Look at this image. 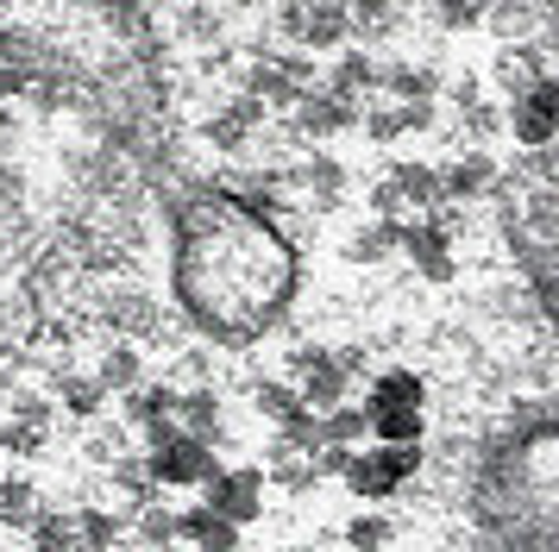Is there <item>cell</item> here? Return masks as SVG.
<instances>
[{
	"instance_id": "obj_1",
	"label": "cell",
	"mask_w": 559,
	"mask_h": 552,
	"mask_svg": "<svg viewBox=\"0 0 559 552\" xmlns=\"http://www.w3.org/2000/svg\"><path fill=\"white\" fill-rule=\"evenodd\" d=\"M559 132V82H528L522 95H515V139L522 145H547Z\"/></svg>"
},
{
	"instance_id": "obj_2",
	"label": "cell",
	"mask_w": 559,
	"mask_h": 552,
	"mask_svg": "<svg viewBox=\"0 0 559 552\" xmlns=\"http://www.w3.org/2000/svg\"><path fill=\"white\" fill-rule=\"evenodd\" d=\"M472 13H484V0H447V20H472Z\"/></svg>"
}]
</instances>
